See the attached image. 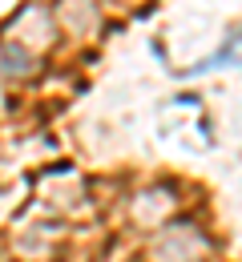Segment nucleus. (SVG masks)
Returning <instances> with one entry per match:
<instances>
[{
	"instance_id": "1",
	"label": "nucleus",
	"mask_w": 242,
	"mask_h": 262,
	"mask_svg": "<svg viewBox=\"0 0 242 262\" xmlns=\"http://www.w3.org/2000/svg\"><path fill=\"white\" fill-rule=\"evenodd\" d=\"M0 73L4 77H29L33 73V57H29V49H20V45H0Z\"/></svg>"
}]
</instances>
